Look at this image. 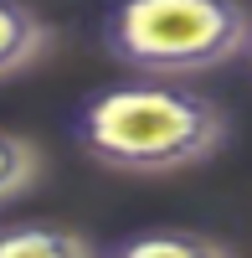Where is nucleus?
Here are the masks:
<instances>
[{"label": "nucleus", "mask_w": 252, "mask_h": 258, "mask_svg": "<svg viewBox=\"0 0 252 258\" xmlns=\"http://www.w3.org/2000/svg\"><path fill=\"white\" fill-rule=\"evenodd\" d=\"M247 57H252V41H247Z\"/></svg>", "instance_id": "nucleus-7"}, {"label": "nucleus", "mask_w": 252, "mask_h": 258, "mask_svg": "<svg viewBox=\"0 0 252 258\" xmlns=\"http://www.w3.org/2000/svg\"><path fill=\"white\" fill-rule=\"evenodd\" d=\"M103 41L123 68L150 78L206 73L247 52L252 11L242 0H118Z\"/></svg>", "instance_id": "nucleus-2"}, {"label": "nucleus", "mask_w": 252, "mask_h": 258, "mask_svg": "<svg viewBox=\"0 0 252 258\" xmlns=\"http://www.w3.org/2000/svg\"><path fill=\"white\" fill-rule=\"evenodd\" d=\"M47 47H52L47 21L31 6H21V0H0V78L31 68Z\"/></svg>", "instance_id": "nucleus-3"}, {"label": "nucleus", "mask_w": 252, "mask_h": 258, "mask_svg": "<svg viewBox=\"0 0 252 258\" xmlns=\"http://www.w3.org/2000/svg\"><path fill=\"white\" fill-rule=\"evenodd\" d=\"M77 253H93V243L62 222H26L0 232V258H77Z\"/></svg>", "instance_id": "nucleus-4"}, {"label": "nucleus", "mask_w": 252, "mask_h": 258, "mask_svg": "<svg viewBox=\"0 0 252 258\" xmlns=\"http://www.w3.org/2000/svg\"><path fill=\"white\" fill-rule=\"evenodd\" d=\"M221 140V103L160 78L103 88L77 109V145L118 176H175L211 160Z\"/></svg>", "instance_id": "nucleus-1"}, {"label": "nucleus", "mask_w": 252, "mask_h": 258, "mask_svg": "<svg viewBox=\"0 0 252 258\" xmlns=\"http://www.w3.org/2000/svg\"><path fill=\"white\" fill-rule=\"evenodd\" d=\"M118 253H134V258H201V253H232V243L206 238V232H144V238H123Z\"/></svg>", "instance_id": "nucleus-5"}, {"label": "nucleus", "mask_w": 252, "mask_h": 258, "mask_svg": "<svg viewBox=\"0 0 252 258\" xmlns=\"http://www.w3.org/2000/svg\"><path fill=\"white\" fill-rule=\"evenodd\" d=\"M36 170H41L36 145H31V140H21V135H6V129H0V202L21 197V191L36 181Z\"/></svg>", "instance_id": "nucleus-6"}]
</instances>
